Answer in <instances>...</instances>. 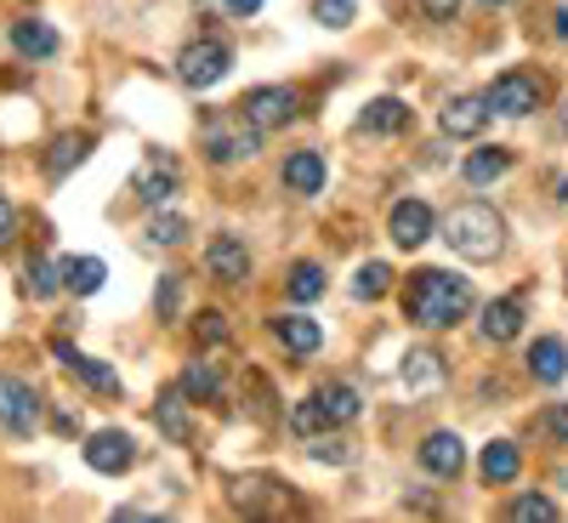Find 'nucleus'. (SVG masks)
<instances>
[{"instance_id": "obj_33", "label": "nucleus", "mask_w": 568, "mask_h": 523, "mask_svg": "<svg viewBox=\"0 0 568 523\" xmlns=\"http://www.w3.org/2000/svg\"><path fill=\"white\" fill-rule=\"evenodd\" d=\"M58 284H63V268H52V262H45V257H34L29 262V291L45 302V296H58Z\"/></svg>"}, {"instance_id": "obj_45", "label": "nucleus", "mask_w": 568, "mask_h": 523, "mask_svg": "<svg viewBox=\"0 0 568 523\" xmlns=\"http://www.w3.org/2000/svg\"><path fill=\"white\" fill-rule=\"evenodd\" d=\"M484 7H506V0H484Z\"/></svg>"}, {"instance_id": "obj_43", "label": "nucleus", "mask_w": 568, "mask_h": 523, "mask_svg": "<svg viewBox=\"0 0 568 523\" xmlns=\"http://www.w3.org/2000/svg\"><path fill=\"white\" fill-rule=\"evenodd\" d=\"M222 12H233V18H251V12H262V0H222Z\"/></svg>"}, {"instance_id": "obj_44", "label": "nucleus", "mask_w": 568, "mask_h": 523, "mask_svg": "<svg viewBox=\"0 0 568 523\" xmlns=\"http://www.w3.org/2000/svg\"><path fill=\"white\" fill-rule=\"evenodd\" d=\"M557 34H562V40H568V7H562V12H557Z\"/></svg>"}, {"instance_id": "obj_36", "label": "nucleus", "mask_w": 568, "mask_h": 523, "mask_svg": "<svg viewBox=\"0 0 568 523\" xmlns=\"http://www.w3.org/2000/svg\"><path fill=\"white\" fill-rule=\"evenodd\" d=\"M194 342L200 348H222L227 342V313H200L194 319Z\"/></svg>"}, {"instance_id": "obj_20", "label": "nucleus", "mask_w": 568, "mask_h": 523, "mask_svg": "<svg viewBox=\"0 0 568 523\" xmlns=\"http://www.w3.org/2000/svg\"><path fill=\"white\" fill-rule=\"evenodd\" d=\"M12 52L18 58H52L58 52V29L40 23V18H18L12 23Z\"/></svg>"}, {"instance_id": "obj_42", "label": "nucleus", "mask_w": 568, "mask_h": 523, "mask_svg": "<svg viewBox=\"0 0 568 523\" xmlns=\"http://www.w3.org/2000/svg\"><path fill=\"white\" fill-rule=\"evenodd\" d=\"M347 455H353L347 444H313V461H336V466H342Z\"/></svg>"}, {"instance_id": "obj_17", "label": "nucleus", "mask_w": 568, "mask_h": 523, "mask_svg": "<svg viewBox=\"0 0 568 523\" xmlns=\"http://www.w3.org/2000/svg\"><path fill=\"white\" fill-rule=\"evenodd\" d=\"M517 330H524V302L517 296H500V302H484V342L506 348Z\"/></svg>"}, {"instance_id": "obj_16", "label": "nucleus", "mask_w": 568, "mask_h": 523, "mask_svg": "<svg viewBox=\"0 0 568 523\" xmlns=\"http://www.w3.org/2000/svg\"><path fill=\"white\" fill-rule=\"evenodd\" d=\"M324 182H329V165H324L318 149H302V154L284 160V188H291V194H318Z\"/></svg>"}, {"instance_id": "obj_41", "label": "nucleus", "mask_w": 568, "mask_h": 523, "mask_svg": "<svg viewBox=\"0 0 568 523\" xmlns=\"http://www.w3.org/2000/svg\"><path fill=\"white\" fill-rule=\"evenodd\" d=\"M546 433H557V439L568 444V404H557V410L546 415Z\"/></svg>"}, {"instance_id": "obj_23", "label": "nucleus", "mask_w": 568, "mask_h": 523, "mask_svg": "<svg viewBox=\"0 0 568 523\" xmlns=\"http://www.w3.org/2000/svg\"><path fill=\"white\" fill-rule=\"evenodd\" d=\"M182 240H187V217L171 211V205H154L149 228H142V245H149V251H171V245H182Z\"/></svg>"}, {"instance_id": "obj_35", "label": "nucleus", "mask_w": 568, "mask_h": 523, "mask_svg": "<svg viewBox=\"0 0 568 523\" xmlns=\"http://www.w3.org/2000/svg\"><path fill=\"white\" fill-rule=\"evenodd\" d=\"M353 0H313V18H318V29H347L353 23Z\"/></svg>"}, {"instance_id": "obj_10", "label": "nucleus", "mask_w": 568, "mask_h": 523, "mask_svg": "<svg viewBox=\"0 0 568 523\" xmlns=\"http://www.w3.org/2000/svg\"><path fill=\"white\" fill-rule=\"evenodd\" d=\"M387 233L398 251H420L426 240H433V205L426 200H398L393 217H387Z\"/></svg>"}, {"instance_id": "obj_31", "label": "nucleus", "mask_w": 568, "mask_h": 523, "mask_svg": "<svg viewBox=\"0 0 568 523\" xmlns=\"http://www.w3.org/2000/svg\"><path fill=\"white\" fill-rule=\"evenodd\" d=\"M393 291V268L387 262H364L358 273H353V296L358 302H382Z\"/></svg>"}, {"instance_id": "obj_27", "label": "nucleus", "mask_w": 568, "mask_h": 523, "mask_svg": "<svg viewBox=\"0 0 568 523\" xmlns=\"http://www.w3.org/2000/svg\"><path fill=\"white\" fill-rule=\"evenodd\" d=\"M506 165H511V154H506V149H471V154H466V165H460V177H466L471 188H489V182H500V177H506Z\"/></svg>"}, {"instance_id": "obj_9", "label": "nucleus", "mask_w": 568, "mask_h": 523, "mask_svg": "<svg viewBox=\"0 0 568 523\" xmlns=\"http://www.w3.org/2000/svg\"><path fill=\"white\" fill-rule=\"evenodd\" d=\"M176 194H182V165L171 154H149V165L136 171V200L154 211V205H171Z\"/></svg>"}, {"instance_id": "obj_11", "label": "nucleus", "mask_w": 568, "mask_h": 523, "mask_svg": "<svg viewBox=\"0 0 568 523\" xmlns=\"http://www.w3.org/2000/svg\"><path fill=\"white\" fill-rule=\"evenodd\" d=\"M398 375H404V388L415 393V399H433V393H444V353L438 348H409L404 353V364H398Z\"/></svg>"}, {"instance_id": "obj_2", "label": "nucleus", "mask_w": 568, "mask_h": 523, "mask_svg": "<svg viewBox=\"0 0 568 523\" xmlns=\"http://www.w3.org/2000/svg\"><path fill=\"white\" fill-rule=\"evenodd\" d=\"M444 240H449V251L466 257V262H500V251H506V222H500L495 205L471 200V205H455V211L444 217Z\"/></svg>"}, {"instance_id": "obj_19", "label": "nucleus", "mask_w": 568, "mask_h": 523, "mask_svg": "<svg viewBox=\"0 0 568 523\" xmlns=\"http://www.w3.org/2000/svg\"><path fill=\"white\" fill-rule=\"evenodd\" d=\"M409 125V109L398 103V98H375V103H364V114H358V131L364 137H398Z\"/></svg>"}, {"instance_id": "obj_40", "label": "nucleus", "mask_w": 568, "mask_h": 523, "mask_svg": "<svg viewBox=\"0 0 568 523\" xmlns=\"http://www.w3.org/2000/svg\"><path fill=\"white\" fill-rule=\"evenodd\" d=\"M420 12L433 18V23H455V12H460V0H420Z\"/></svg>"}, {"instance_id": "obj_1", "label": "nucleus", "mask_w": 568, "mask_h": 523, "mask_svg": "<svg viewBox=\"0 0 568 523\" xmlns=\"http://www.w3.org/2000/svg\"><path fill=\"white\" fill-rule=\"evenodd\" d=\"M404 313L420 324V330H449L471 313V284L444 273V268H420L404 291Z\"/></svg>"}, {"instance_id": "obj_12", "label": "nucleus", "mask_w": 568, "mask_h": 523, "mask_svg": "<svg viewBox=\"0 0 568 523\" xmlns=\"http://www.w3.org/2000/svg\"><path fill=\"white\" fill-rule=\"evenodd\" d=\"M85 461H91V472H109V479H120V472L136 461V444L120 433V426H103V433L85 439Z\"/></svg>"}, {"instance_id": "obj_22", "label": "nucleus", "mask_w": 568, "mask_h": 523, "mask_svg": "<svg viewBox=\"0 0 568 523\" xmlns=\"http://www.w3.org/2000/svg\"><path fill=\"white\" fill-rule=\"evenodd\" d=\"M205 268H211L216 279H227V284H240V279L251 273V251L222 233V240H211V251H205Z\"/></svg>"}, {"instance_id": "obj_21", "label": "nucleus", "mask_w": 568, "mask_h": 523, "mask_svg": "<svg viewBox=\"0 0 568 523\" xmlns=\"http://www.w3.org/2000/svg\"><path fill=\"white\" fill-rule=\"evenodd\" d=\"M182 393H187V399H200V404H222V399H227V375H222L216 364L194 359V364L182 370Z\"/></svg>"}, {"instance_id": "obj_28", "label": "nucleus", "mask_w": 568, "mask_h": 523, "mask_svg": "<svg viewBox=\"0 0 568 523\" xmlns=\"http://www.w3.org/2000/svg\"><path fill=\"white\" fill-rule=\"evenodd\" d=\"M529 370L540 375V382H551V388H557L562 375H568V348H562L557 336H540V342L529 348Z\"/></svg>"}, {"instance_id": "obj_32", "label": "nucleus", "mask_w": 568, "mask_h": 523, "mask_svg": "<svg viewBox=\"0 0 568 523\" xmlns=\"http://www.w3.org/2000/svg\"><path fill=\"white\" fill-rule=\"evenodd\" d=\"M318 296H324V268L318 262L291 268V302H318Z\"/></svg>"}, {"instance_id": "obj_37", "label": "nucleus", "mask_w": 568, "mask_h": 523, "mask_svg": "<svg viewBox=\"0 0 568 523\" xmlns=\"http://www.w3.org/2000/svg\"><path fill=\"white\" fill-rule=\"evenodd\" d=\"M176 302H182V279H176V273H165V279L154 284V313L171 324V319H176Z\"/></svg>"}, {"instance_id": "obj_14", "label": "nucleus", "mask_w": 568, "mask_h": 523, "mask_svg": "<svg viewBox=\"0 0 568 523\" xmlns=\"http://www.w3.org/2000/svg\"><path fill=\"white\" fill-rule=\"evenodd\" d=\"M420 466L433 472V479H460V466H466V439H460V433H426Z\"/></svg>"}, {"instance_id": "obj_24", "label": "nucleus", "mask_w": 568, "mask_h": 523, "mask_svg": "<svg viewBox=\"0 0 568 523\" xmlns=\"http://www.w3.org/2000/svg\"><path fill=\"white\" fill-rule=\"evenodd\" d=\"M154 421L165 426V439H176V444H187V439H194V421H187L182 388H165V393L154 399Z\"/></svg>"}, {"instance_id": "obj_34", "label": "nucleus", "mask_w": 568, "mask_h": 523, "mask_svg": "<svg viewBox=\"0 0 568 523\" xmlns=\"http://www.w3.org/2000/svg\"><path fill=\"white\" fill-rule=\"evenodd\" d=\"M511 517H517V523H551V517H557V501H546V495H517V501H511Z\"/></svg>"}, {"instance_id": "obj_15", "label": "nucleus", "mask_w": 568, "mask_h": 523, "mask_svg": "<svg viewBox=\"0 0 568 523\" xmlns=\"http://www.w3.org/2000/svg\"><path fill=\"white\" fill-rule=\"evenodd\" d=\"M489 125V98L484 91H466V98L444 103V137H478Z\"/></svg>"}, {"instance_id": "obj_18", "label": "nucleus", "mask_w": 568, "mask_h": 523, "mask_svg": "<svg viewBox=\"0 0 568 523\" xmlns=\"http://www.w3.org/2000/svg\"><path fill=\"white\" fill-rule=\"evenodd\" d=\"M273 336H278L284 348H291L296 359H307V353H318V348H324V330H318L313 319H302V313H278V319H273Z\"/></svg>"}, {"instance_id": "obj_4", "label": "nucleus", "mask_w": 568, "mask_h": 523, "mask_svg": "<svg viewBox=\"0 0 568 523\" xmlns=\"http://www.w3.org/2000/svg\"><path fill=\"white\" fill-rule=\"evenodd\" d=\"M233 69V52L222 40H211V34H200V40H187L182 46V58H176V74H182V86H194V91H211L222 74Z\"/></svg>"}, {"instance_id": "obj_3", "label": "nucleus", "mask_w": 568, "mask_h": 523, "mask_svg": "<svg viewBox=\"0 0 568 523\" xmlns=\"http://www.w3.org/2000/svg\"><path fill=\"white\" fill-rule=\"evenodd\" d=\"M200 142H205V154H211V165H245V160H256V149H262V131L251 125V120H205V131H200Z\"/></svg>"}, {"instance_id": "obj_5", "label": "nucleus", "mask_w": 568, "mask_h": 523, "mask_svg": "<svg viewBox=\"0 0 568 523\" xmlns=\"http://www.w3.org/2000/svg\"><path fill=\"white\" fill-rule=\"evenodd\" d=\"M489 114H506V120H524V114H535L540 103H546V91H540V80L535 74H524V69H511V74H500L489 91Z\"/></svg>"}, {"instance_id": "obj_38", "label": "nucleus", "mask_w": 568, "mask_h": 523, "mask_svg": "<svg viewBox=\"0 0 568 523\" xmlns=\"http://www.w3.org/2000/svg\"><path fill=\"white\" fill-rule=\"evenodd\" d=\"M324 426H329V415L318 410V399H307V404L296 410V433H302V439H318Z\"/></svg>"}, {"instance_id": "obj_30", "label": "nucleus", "mask_w": 568, "mask_h": 523, "mask_svg": "<svg viewBox=\"0 0 568 523\" xmlns=\"http://www.w3.org/2000/svg\"><path fill=\"white\" fill-rule=\"evenodd\" d=\"M85 154H91V137L63 131V137H52V154H45V165H52V177H69V171H74Z\"/></svg>"}, {"instance_id": "obj_25", "label": "nucleus", "mask_w": 568, "mask_h": 523, "mask_svg": "<svg viewBox=\"0 0 568 523\" xmlns=\"http://www.w3.org/2000/svg\"><path fill=\"white\" fill-rule=\"evenodd\" d=\"M103 279H109V268L98 257H63V284H69L74 296H98Z\"/></svg>"}, {"instance_id": "obj_8", "label": "nucleus", "mask_w": 568, "mask_h": 523, "mask_svg": "<svg viewBox=\"0 0 568 523\" xmlns=\"http://www.w3.org/2000/svg\"><path fill=\"white\" fill-rule=\"evenodd\" d=\"M302 114V98L291 86H256L251 98H245V120L256 125V131H273V125H291Z\"/></svg>"}, {"instance_id": "obj_39", "label": "nucleus", "mask_w": 568, "mask_h": 523, "mask_svg": "<svg viewBox=\"0 0 568 523\" xmlns=\"http://www.w3.org/2000/svg\"><path fill=\"white\" fill-rule=\"evenodd\" d=\"M18 240V205L12 200H0V251H7Z\"/></svg>"}, {"instance_id": "obj_13", "label": "nucleus", "mask_w": 568, "mask_h": 523, "mask_svg": "<svg viewBox=\"0 0 568 523\" xmlns=\"http://www.w3.org/2000/svg\"><path fill=\"white\" fill-rule=\"evenodd\" d=\"M52 353H58V364H69V370L80 375L85 388H98V399H120V375H114L103 359H85L74 342H52Z\"/></svg>"}, {"instance_id": "obj_7", "label": "nucleus", "mask_w": 568, "mask_h": 523, "mask_svg": "<svg viewBox=\"0 0 568 523\" xmlns=\"http://www.w3.org/2000/svg\"><path fill=\"white\" fill-rule=\"evenodd\" d=\"M34 421H40V393L29 382H18V375H0V426L12 439H29Z\"/></svg>"}, {"instance_id": "obj_6", "label": "nucleus", "mask_w": 568, "mask_h": 523, "mask_svg": "<svg viewBox=\"0 0 568 523\" xmlns=\"http://www.w3.org/2000/svg\"><path fill=\"white\" fill-rule=\"evenodd\" d=\"M227 501H233V512H245V517L296 512V495L284 490L278 479H233V484H227Z\"/></svg>"}, {"instance_id": "obj_29", "label": "nucleus", "mask_w": 568, "mask_h": 523, "mask_svg": "<svg viewBox=\"0 0 568 523\" xmlns=\"http://www.w3.org/2000/svg\"><path fill=\"white\" fill-rule=\"evenodd\" d=\"M313 399H318V410L329 415V426H347V421H353V415L364 410V399H358V393H353L347 382H329V388H318Z\"/></svg>"}, {"instance_id": "obj_26", "label": "nucleus", "mask_w": 568, "mask_h": 523, "mask_svg": "<svg viewBox=\"0 0 568 523\" xmlns=\"http://www.w3.org/2000/svg\"><path fill=\"white\" fill-rule=\"evenodd\" d=\"M478 466H484V484H511V479H517V466H524V455H517L511 439H495V444L478 455Z\"/></svg>"}]
</instances>
